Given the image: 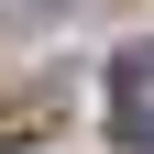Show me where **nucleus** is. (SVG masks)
I'll list each match as a JSON object with an SVG mask.
<instances>
[{
    "mask_svg": "<svg viewBox=\"0 0 154 154\" xmlns=\"http://www.w3.org/2000/svg\"><path fill=\"white\" fill-rule=\"evenodd\" d=\"M110 121H121V143H132V154H154V44L110 66Z\"/></svg>",
    "mask_w": 154,
    "mask_h": 154,
    "instance_id": "f257e3e1",
    "label": "nucleus"
},
{
    "mask_svg": "<svg viewBox=\"0 0 154 154\" xmlns=\"http://www.w3.org/2000/svg\"><path fill=\"white\" fill-rule=\"evenodd\" d=\"M33 11H66V0H33Z\"/></svg>",
    "mask_w": 154,
    "mask_h": 154,
    "instance_id": "f03ea898",
    "label": "nucleus"
}]
</instances>
